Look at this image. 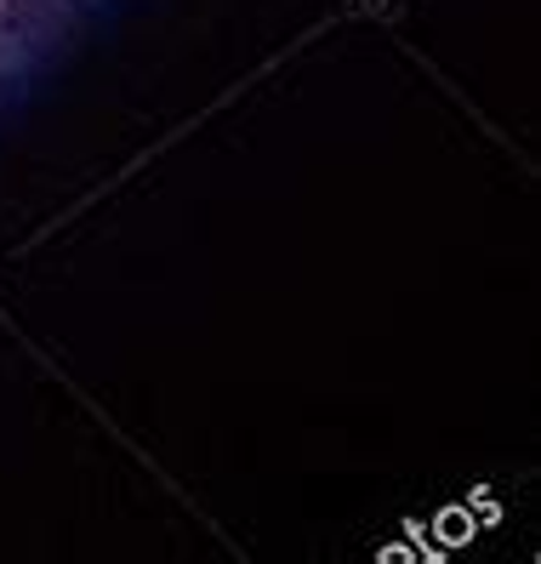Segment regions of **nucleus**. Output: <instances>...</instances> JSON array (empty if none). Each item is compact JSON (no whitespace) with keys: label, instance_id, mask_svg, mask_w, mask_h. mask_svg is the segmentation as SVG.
I'll list each match as a JSON object with an SVG mask.
<instances>
[{"label":"nucleus","instance_id":"f257e3e1","mask_svg":"<svg viewBox=\"0 0 541 564\" xmlns=\"http://www.w3.org/2000/svg\"><path fill=\"white\" fill-rule=\"evenodd\" d=\"M29 23V0H0V35H18Z\"/></svg>","mask_w":541,"mask_h":564}]
</instances>
